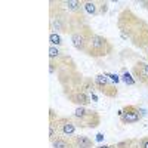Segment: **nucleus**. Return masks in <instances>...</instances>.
<instances>
[{"mask_svg": "<svg viewBox=\"0 0 148 148\" xmlns=\"http://www.w3.org/2000/svg\"><path fill=\"white\" fill-rule=\"evenodd\" d=\"M76 126L80 129H96L101 125V114L89 107H77L71 116Z\"/></svg>", "mask_w": 148, "mask_h": 148, "instance_id": "7ed1b4c3", "label": "nucleus"}, {"mask_svg": "<svg viewBox=\"0 0 148 148\" xmlns=\"http://www.w3.org/2000/svg\"><path fill=\"white\" fill-rule=\"evenodd\" d=\"M51 144H52V148H76L73 138H65V136H59Z\"/></svg>", "mask_w": 148, "mask_h": 148, "instance_id": "4468645a", "label": "nucleus"}, {"mask_svg": "<svg viewBox=\"0 0 148 148\" xmlns=\"http://www.w3.org/2000/svg\"><path fill=\"white\" fill-rule=\"evenodd\" d=\"M132 148H148V136L136 138V141L132 145Z\"/></svg>", "mask_w": 148, "mask_h": 148, "instance_id": "dca6fc26", "label": "nucleus"}, {"mask_svg": "<svg viewBox=\"0 0 148 148\" xmlns=\"http://www.w3.org/2000/svg\"><path fill=\"white\" fill-rule=\"evenodd\" d=\"M119 119H120L121 125H135V123L141 121L142 111L136 105H126L120 110Z\"/></svg>", "mask_w": 148, "mask_h": 148, "instance_id": "0eeeda50", "label": "nucleus"}, {"mask_svg": "<svg viewBox=\"0 0 148 148\" xmlns=\"http://www.w3.org/2000/svg\"><path fill=\"white\" fill-rule=\"evenodd\" d=\"M83 9H84L86 16L105 15L108 12V2H101V0H86V2H83Z\"/></svg>", "mask_w": 148, "mask_h": 148, "instance_id": "6e6552de", "label": "nucleus"}, {"mask_svg": "<svg viewBox=\"0 0 148 148\" xmlns=\"http://www.w3.org/2000/svg\"><path fill=\"white\" fill-rule=\"evenodd\" d=\"M113 52H114V45L111 43L105 36L98 34V33L93 34L88 49H86V55L90 56V58H95V59L105 58V56L111 55Z\"/></svg>", "mask_w": 148, "mask_h": 148, "instance_id": "20e7f679", "label": "nucleus"}, {"mask_svg": "<svg viewBox=\"0 0 148 148\" xmlns=\"http://www.w3.org/2000/svg\"><path fill=\"white\" fill-rule=\"evenodd\" d=\"M135 141H136V138H130V139H123L120 142L116 144L117 148H132V145L135 144Z\"/></svg>", "mask_w": 148, "mask_h": 148, "instance_id": "a211bd4d", "label": "nucleus"}, {"mask_svg": "<svg viewBox=\"0 0 148 148\" xmlns=\"http://www.w3.org/2000/svg\"><path fill=\"white\" fill-rule=\"evenodd\" d=\"M132 76L136 82H139L141 84L145 86L148 83V62L136 61L135 65L132 67Z\"/></svg>", "mask_w": 148, "mask_h": 148, "instance_id": "9b49d317", "label": "nucleus"}, {"mask_svg": "<svg viewBox=\"0 0 148 148\" xmlns=\"http://www.w3.org/2000/svg\"><path fill=\"white\" fill-rule=\"evenodd\" d=\"M145 58H147V61H148V56H145Z\"/></svg>", "mask_w": 148, "mask_h": 148, "instance_id": "4be33fe9", "label": "nucleus"}, {"mask_svg": "<svg viewBox=\"0 0 148 148\" xmlns=\"http://www.w3.org/2000/svg\"><path fill=\"white\" fill-rule=\"evenodd\" d=\"M96 148H117V147H116V144H113V145H99Z\"/></svg>", "mask_w": 148, "mask_h": 148, "instance_id": "aec40b11", "label": "nucleus"}, {"mask_svg": "<svg viewBox=\"0 0 148 148\" xmlns=\"http://www.w3.org/2000/svg\"><path fill=\"white\" fill-rule=\"evenodd\" d=\"M73 142L76 148H95V141L86 135H76L73 136Z\"/></svg>", "mask_w": 148, "mask_h": 148, "instance_id": "ddd939ff", "label": "nucleus"}, {"mask_svg": "<svg viewBox=\"0 0 148 148\" xmlns=\"http://www.w3.org/2000/svg\"><path fill=\"white\" fill-rule=\"evenodd\" d=\"M117 28L120 36L136 49L148 51V22L138 16L132 9L125 8L117 16Z\"/></svg>", "mask_w": 148, "mask_h": 148, "instance_id": "f257e3e1", "label": "nucleus"}, {"mask_svg": "<svg viewBox=\"0 0 148 148\" xmlns=\"http://www.w3.org/2000/svg\"><path fill=\"white\" fill-rule=\"evenodd\" d=\"M49 43H51V46H56V47L64 46L62 37H61V34H56V33H49Z\"/></svg>", "mask_w": 148, "mask_h": 148, "instance_id": "2eb2a0df", "label": "nucleus"}, {"mask_svg": "<svg viewBox=\"0 0 148 148\" xmlns=\"http://www.w3.org/2000/svg\"><path fill=\"white\" fill-rule=\"evenodd\" d=\"M58 129H59V136H65V138L76 136V132H77V126L71 116H59Z\"/></svg>", "mask_w": 148, "mask_h": 148, "instance_id": "1a4fd4ad", "label": "nucleus"}, {"mask_svg": "<svg viewBox=\"0 0 148 148\" xmlns=\"http://www.w3.org/2000/svg\"><path fill=\"white\" fill-rule=\"evenodd\" d=\"M83 24L77 18H74L70 12L65 9L62 2L59 0H52L49 2V28L51 33L56 34H71L77 25Z\"/></svg>", "mask_w": 148, "mask_h": 148, "instance_id": "f03ea898", "label": "nucleus"}, {"mask_svg": "<svg viewBox=\"0 0 148 148\" xmlns=\"http://www.w3.org/2000/svg\"><path fill=\"white\" fill-rule=\"evenodd\" d=\"M93 34H95V31L89 25V22H83L80 25H77L74 28V31L70 34V40H71L73 47L82 53H86V49H88Z\"/></svg>", "mask_w": 148, "mask_h": 148, "instance_id": "39448f33", "label": "nucleus"}, {"mask_svg": "<svg viewBox=\"0 0 148 148\" xmlns=\"http://www.w3.org/2000/svg\"><path fill=\"white\" fill-rule=\"evenodd\" d=\"M145 88H147V89H148V83H147V84H145Z\"/></svg>", "mask_w": 148, "mask_h": 148, "instance_id": "412c9836", "label": "nucleus"}, {"mask_svg": "<svg viewBox=\"0 0 148 148\" xmlns=\"http://www.w3.org/2000/svg\"><path fill=\"white\" fill-rule=\"evenodd\" d=\"M62 5L65 6V9L70 12L74 18H77L82 22H88V16H86V14H84L82 0H64Z\"/></svg>", "mask_w": 148, "mask_h": 148, "instance_id": "9d476101", "label": "nucleus"}, {"mask_svg": "<svg viewBox=\"0 0 148 148\" xmlns=\"http://www.w3.org/2000/svg\"><path fill=\"white\" fill-rule=\"evenodd\" d=\"M138 5H141L144 9H148V2H144V0H141V2H136Z\"/></svg>", "mask_w": 148, "mask_h": 148, "instance_id": "6ab92c4d", "label": "nucleus"}, {"mask_svg": "<svg viewBox=\"0 0 148 148\" xmlns=\"http://www.w3.org/2000/svg\"><path fill=\"white\" fill-rule=\"evenodd\" d=\"M93 83L96 92H99L101 95H104L105 98H110V99H114V98L119 96V89L114 84L113 80H110L105 74H96L93 77Z\"/></svg>", "mask_w": 148, "mask_h": 148, "instance_id": "423d86ee", "label": "nucleus"}, {"mask_svg": "<svg viewBox=\"0 0 148 148\" xmlns=\"http://www.w3.org/2000/svg\"><path fill=\"white\" fill-rule=\"evenodd\" d=\"M121 80L125 82L126 84H135V82H136L133 77H130V74L127 73L126 68H121Z\"/></svg>", "mask_w": 148, "mask_h": 148, "instance_id": "f3484780", "label": "nucleus"}, {"mask_svg": "<svg viewBox=\"0 0 148 148\" xmlns=\"http://www.w3.org/2000/svg\"><path fill=\"white\" fill-rule=\"evenodd\" d=\"M58 114L53 108H49V141L53 142L59 138V129H58Z\"/></svg>", "mask_w": 148, "mask_h": 148, "instance_id": "f8f14e48", "label": "nucleus"}]
</instances>
